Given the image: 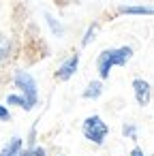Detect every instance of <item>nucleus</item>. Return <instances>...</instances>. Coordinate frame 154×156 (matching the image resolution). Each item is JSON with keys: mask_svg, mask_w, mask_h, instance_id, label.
Returning a JSON list of instances; mask_svg holds the SVG:
<instances>
[{"mask_svg": "<svg viewBox=\"0 0 154 156\" xmlns=\"http://www.w3.org/2000/svg\"><path fill=\"white\" fill-rule=\"evenodd\" d=\"M9 105H15V107H22L24 111H28V105H26V101H24L22 94H15V92L9 94V96H7V107H9Z\"/></svg>", "mask_w": 154, "mask_h": 156, "instance_id": "obj_14", "label": "nucleus"}, {"mask_svg": "<svg viewBox=\"0 0 154 156\" xmlns=\"http://www.w3.org/2000/svg\"><path fill=\"white\" fill-rule=\"evenodd\" d=\"M135 49L131 45H122V47H109V49H103L96 58V71H98V77L101 81L109 79L111 71L116 66H126V62H131Z\"/></svg>", "mask_w": 154, "mask_h": 156, "instance_id": "obj_1", "label": "nucleus"}, {"mask_svg": "<svg viewBox=\"0 0 154 156\" xmlns=\"http://www.w3.org/2000/svg\"><path fill=\"white\" fill-rule=\"evenodd\" d=\"M24 150V139L22 137H13L2 150H0V156H17Z\"/></svg>", "mask_w": 154, "mask_h": 156, "instance_id": "obj_7", "label": "nucleus"}, {"mask_svg": "<svg viewBox=\"0 0 154 156\" xmlns=\"http://www.w3.org/2000/svg\"><path fill=\"white\" fill-rule=\"evenodd\" d=\"M13 86L17 88V92L24 96L26 105H28V111H32L37 105H39V86H37V79L28 73V71H15L13 73Z\"/></svg>", "mask_w": 154, "mask_h": 156, "instance_id": "obj_2", "label": "nucleus"}, {"mask_svg": "<svg viewBox=\"0 0 154 156\" xmlns=\"http://www.w3.org/2000/svg\"><path fill=\"white\" fill-rule=\"evenodd\" d=\"M128 156H145V152H143V147H139V145H135L131 152H128Z\"/></svg>", "mask_w": 154, "mask_h": 156, "instance_id": "obj_17", "label": "nucleus"}, {"mask_svg": "<svg viewBox=\"0 0 154 156\" xmlns=\"http://www.w3.org/2000/svg\"><path fill=\"white\" fill-rule=\"evenodd\" d=\"M81 135H84L90 143L103 145L105 139H107V135H109V124H107L98 113H92V115H88V118L81 122Z\"/></svg>", "mask_w": 154, "mask_h": 156, "instance_id": "obj_3", "label": "nucleus"}, {"mask_svg": "<svg viewBox=\"0 0 154 156\" xmlns=\"http://www.w3.org/2000/svg\"><path fill=\"white\" fill-rule=\"evenodd\" d=\"M2 120H11V111H9L7 105H0V122Z\"/></svg>", "mask_w": 154, "mask_h": 156, "instance_id": "obj_15", "label": "nucleus"}, {"mask_svg": "<svg viewBox=\"0 0 154 156\" xmlns=\"http://www.w3.org/2000/svg\"><path fill=\"white\" fill-rule=\"evenodd\" d=\"M17 156H47V150L43 145H30V147L22 150Z\"/></svg>", "mask_w": 154, "mask_h": 156, "instance_id": "obj_13", "label": "nucleus"}, {"mask_svg": "<svg viewBox=\"0 0 154 156\" xmlns=\"http://www.w3.org/2000/svg\"><path fill=\"white\" fill-rule=\"evenodd\" d=\"M79 60H81V54H79V51H73L71 56H66V58L58 64V69H56V73H54V79L60 81V83L73 79L75 73H77V69H79Z\"/></svg>", "mask_w": 154, "mask_h": 156, "instance_id": "obj_4", "label": "nucleus"}, {"mask_svg": "<svg viewBox=\"0 0 154 156\" xmlns=\"http://www.w3.org/2000/svg\"><path fill=\"white\" fill-rule=\"evenodd\" d=\"M34 141H37V124L30 128V135H28V147H30V145H34Z\"/></svg>", "mask_w": 154, "mask_h": 156, "instance_id": "obj_16", "label": "nucleus"}, {"mask_svg": "<svg viewBox=\"0 0 154 156\" xmlns=\"http://www.w3.org/2000/svg\"><path fill=\"white\" fill-rule=\"evenodd\" d=\"M137 133H139V128H137L133 122H124V124H122V135H124L126 139L137 141Z\"/></svg>", "mask_w": 154, "mask_h": 156, "instance_id": "obj_12", "label": "nucleus"}, {"mask_svg": "<svg viewBox=\"0 0 154 156\" xmlns=\"http://www.w3.org/2000/svg\"><path fill=\"white\" fill-rule=\"evenodd\" d=\"M116 15H152V7H131V5H124V7H118Z\"/></svg>", "mask_w": 154, "mask_h": 156, "instance_id": "obj_8", "label": "nucleus"}, {"mask_svg": "<svg viewBox=\"0 0 154 156\" xmlns=\"http://www.w3.org/2000/svg\"><path fill=\"white\" fill-rule=\"evenodd\" d=\"M96 30H98V24H96V22L86 28V32H84V37H81V47H88V45L96 39Z\"/></svg>", "mask_w": 154, "mask_h": 156, "instance_id": "obj_11", "label": "nucleus"}, {"mask_svg": "<svg viewBox=\"0 0 154 156\" xmlns=\"http://www.w3.org/2000/svg\"><path fill=\"white\" fill-rule=\"evenodd\" d=\"M11 58V41L9 37L0 34V62H7Z\"/></svg>", "mask_w": 154, "mask_h": 156, "instance_id": "obj_10", "label": "nucleus"}, {"mask_svg": "<svg viewBox=\"0 0 154 156\" xmlns=\"http://www.w3.org/2000/svg\"><path fill=\"white\" fill-rule=\"evenodd\" d=\"M45 22H47V26H49V30H52L54 37H62V34H64V26H62L52 13H45Z\"/></svg>", "mask_w": 154, "mask_h": 156, "instance_id": "obj_9", "label": "nucleus"}, {"mask_svg": "<svg viewBox=\"0 0 154 156\" xmlns=\"http://www.w3.org/2000/svg\"><path fill=\"white\" fill-rule=\"evenodd\" d=\"M131 86H133V96H135L137 105L139 107H148L150 101H152V86H150V81L143 79V77H135Z\"/></svg>", "mask_w": 154, "mask_h": 156, "instance_id": "obj_5", "label": "nucleus"}, {"mask_svg": "<svg viewBox=\"0 0 154 156\" xmlns=\"http://www.w3.org/2000/svg\"><path fill=\"white\" fill-rule=\"evenodd\" d=\"M103 92H105V86H103L101 79H96V81H90V83L86 86V90L81 92V98H86V101H96Z\"/></svg>", "mask_w": 154, "mask_h": 156, "instance_id": "obj_6", "label": "nucleus"}]
</instances>
